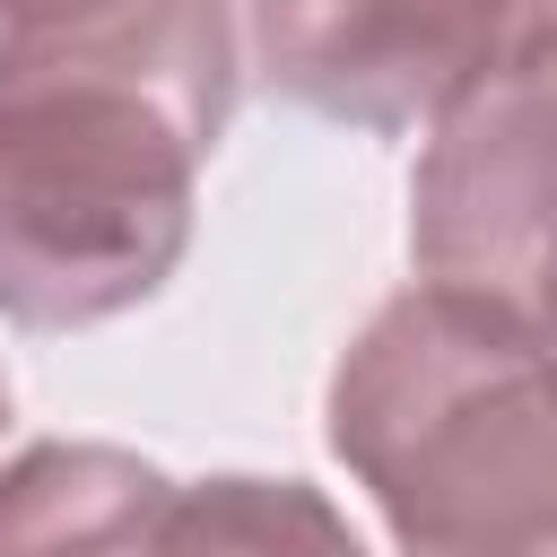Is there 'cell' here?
<instances>
[{
  "instance_id": "1",
  "label": "cell",
  "mask_w": 557,
  "mask_h": 557,
  "mask_svg": "<svg viewBox=\"0 0 557 557\" xmlns=\"http://www.w3.org/2000/svg\"><path fill=\"white\" fill-rule=\"evenodd\" d=\"M322 418L400 557H557V357L513 313L426 278L383 296Z\"/></svg>"
},
{
  "instance_id": "2",
  "label": "cell",
  "mask_w": 557,
  "mask_h": 557,
  "mask_svg": "<svg viewBox=\"0 0 557 557\" xmlns=\"http://www.w3.org/2000/svg\"><path fill=\"white\" fill-rule=\"evenodd\" d=\"M200 148L139 96H0V322L96 331L148 305L191 252Z\"/></svg>"
},
{
  "instance_id": "3",
  "label": "cell",
  "mask_w": 557,
  "mask_h": 557,
  "mask_svg": "<svg viewBox=\"0 0 557 557\" xmlns=\"http://www.w3.org/2000/svg\"><path fill=\"white\" fill-rule=\"evenodd\" d=\"M409 252L426 287L540 331L557 313V26L487 70L418 148Z\"/></svg>"
},
{
  "instance_id": "4",
  "label": "cell",
  "mask_w": 557,
  "mask_h": 557,
  "mask_svg": "<svg viewBox=\"0 0 557 557\" xmlns=\"http://www.w3.org/2000/svg\"><path fill=\"white\" fill-rule=\"evenodd\" d=\"M557 26V0H244L252 78L348 131H435L487 70Z\"/></svg>"
},
{
  "instance_id": "5",
  "label": "cell",
  "mask_w": 557,
  "mask_h": 557,
  "mask_svg": "<svg viewBox=\"0 0 557 557\" xmlns=\"http://www.w3.org/2000/svg\"><path fill=\"white\" fill-rule=\"evenodd\" d=\"M26 87L139 96L209 157L244 87L235 0H26L0 17V96Z\"/></svg>"
},
{
  "instance_id": "6",
  "label": "cell",
  "mask_w": 557,
  "mask_h": 557,
  "mask_svg": "<svg viewBox=\"0 0 557 557\" xmlns=\"http://www.w3.org/2000/svg\"><path fill=\"white\" fill-rule=\"evenodd\" d=\"M174 479L122 444H26L0 470V557H148Z\"/></svg>"
},
{
  "instance_id": "7",
  "label": "cell",
  "mask_w": 557,
  "mask_h": 557,
  "mask_svg": "<svg viewBox=\"0 0 557 557\" xmlns=\"http://www.w3.org/2000/svg\"><path fill=\"white\" fill-rule=\"evenodd\" d=\"M157 557H366V540L305 479L218 470V479L174 487V513H165Z\"/></svg>"
},
{
  "instance_id": "8",
  "label": "cell",
  "mask_w": 557,
  "mask_h": 557,
  "mask_svg": "<svg viewBox=\"0 0 557 557\" xmlns=\"http://www.w3.org/2000/svg\"><path fill=\"white\" fill-rule=\"evenodd\" d=\"M531 339H540V348H548V357H557V313H548V322H540V331H531Z\"/></svg>"
},
{
  "instance_id": "9",
  "label": "cell",
  "mask_w": 557,
  "mask_h": 557,
  "mask_svg": "<svg viewBox=\"0 0 557 557\" xmlns=\"http://www.w3.org/2000/svg\"><path fill=\"white\" fill-rule=\"evenodd\" d=\"M9 9H26V0H0V17H9Z\"/></svg>"
},
{
  "instance_id": "10",
  "label": "cell",
  "mask_w": 557,
  "mask_h": 557,
  "mask_svg": "<svg viewBox=\"0 0 557 557\" xmlns=\"http://www.w3.org/2000/svg\"><path fill=\"white\" fill-rule=\"evenodd\" d=\"M0 418H9V383H0Z\"/></svg>"
},
{
  "instance_id": "11",
  "label": "cell",
  "mask_w": 557,
  "mask_h": 557,
  "mask_svg": "<svg viewBox=\"0 0 557 557\" xmlns=\"http://www.w3.org/2000/svg\"><path fill=\"white\" fill-rule=\"evenodd\" d=\"M148 557H157V548H148Z\"/></svg>"
}]
</instances>
